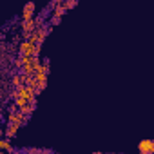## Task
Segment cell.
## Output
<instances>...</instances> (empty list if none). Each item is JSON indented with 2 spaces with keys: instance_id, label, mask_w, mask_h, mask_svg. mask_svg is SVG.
<instances>
[{
  "instance_id": "cell-8",
  "label": "cell",
  "mask_w": 154,
  "mask_h": 154,
  "mask_svg": "<svg viewBox=\"0 0 154 154\" xmlns=\"http://www.w3.org/2000/svg\"><path fill=\"white\" fill-rule=\"evenodd\" d=\"M0 150H2V152H6V154H13L15 150H13L11 140H8V138H2V140H0Z\"/></svg>"
},
{
  "instance_id": "cell-3",
  "label": "cell",
  "mask_w": 154,
  "mask_h": 154,
  "mask_svg": "<svg viewBox=\"0 0 154 154\" xmlns=\"http://www.w3.org/2000/svg\"><path fill=\"white\" fill-rule=\"evenodd\" d=\"M35 2H27L26 6H24V9H22V22H26V20H33L35 18Z\"/></svg>"
},
{
  "instance_id": "cell-15",
  "label": "cell",
  "mask_w": 154,
  "mask_h": 154,
  "mask_svg": "<svg viewBox=\"0 0 154 154\" xmlns=\"http://www.w3.org/2000/svg\"><path fill=\"white\" fill-rule=\"evenodd\" d=\"M0 129H2V118H0Z\"/></svg>"
},
{
  "instance_id": "cell-4",
  "label": "cell",
  "mask_w": 154,
  "mask_h": 154,
  "mask_svg": "<svg viewBox=\"0 0 154 154\" xmlns=\"http://www.w3.org/2000/svg\"><path fill=\"white\" fill-rule=\"evenodd\" d=\"M8 123H15V125H26L27 123V118H24L18 111H15V112H9L8 114Z\"/></svg>"
},
{
  "instance_id": "cell-2",
  "label": "cell",
  "mask_w": 154,
  "mask_h": 154,
  "mask_svg": "<svg viewBox=\"0 0 154 154\" xmlns=\"http://www.w3.org/2000/svg\"><path fill=\"white\" fill-rule=\"evenodd\" d=\"M35 44H31V42H27V40H22L20 42V47H18V51H20V56H33L35 54Z\"/></svg>"
},
{
  "instance_id": "cell-14",
  "label": "cell",
  "mask_w": 154,
  "mask_h": 154,
  "mask_svg": "<svg viewBox=\"0 0 154 154\" xmlns=\"http://www.w3.org/2000/svg\"><path fill=\"white\" fill-rule=\"evenodd\" d=\"M4 138V129H0V140Z\"/></svg>"
},
{
  "instance_id": "cell-9",
  "label": "cell",
  "mask_w": 154,
  "mask_h": 154,
  "mask_svg": "<svg viewBox=\"0 0 154 154\" xmlns=\"http://www.w3.org/2000/svg\"><path fill=\"white\" fill-rule=\"evenodd\" d=\"M35 109H36V105H29V103H26L24 107H20V109H18V112H20L24 118H27V120H29V116L35 112Z\"/></svg>"
},
{
  "instance_id": "cell-13",
  "label": "cell",
  "mask_w": 154,
  "mask_h": 154,
  "mask_svg": "<svg viewBox=\"0 0 154 154\" xmlns=\"http://www.w3.org/2000/svg\"><path fill=\"white\" fill-rule=\"evenodd\" d=\"M15 65H17V67H20V69H22V65H24V63H22V60H20V58H17V60H15Z\"/></svg>"
},
{
  "instance_id": "cell-1",
  "label": "cell",
  "mask_w": 154,
  "mask_h": 154,
  "mask_svg": "<svg viewBox=\"0 0 154 154\" xmlns=\"http://www.w3.org/2000/svg\"><path fill=\"white\" fill-rule=\"evenodd\" d=\"M36 91L35 89H31V87H26V85H22V87H18V89H15L13 93H11V98L13 100H17V98H22L26 103H29V105H36Z\"/></svg>"
},
{
  "instance_id": "cell-5",
  "label": "cell",
  "mask_w": 154,
  "mask_h": 154,
  "mask_svg": "<svg viewBox=\"0 0 154 154\" xmlns=\"http://www.w3.org/2000/svg\"><path fill=\"white\" fill-rule=\"evenodd\" d=\"M138 149H140V154H154V141L152 140H141Z\"/></svg>"
},
{
  "instance_id": "cell-11",
  "label": "cell",
  "mask_w": 154,
  "mask_h": 154,
  "mask_svg": "<svg viewBox=\"0 0 154 154\" xmlns=\"http://www.w3.org/2000/svg\"><path fill=\"white\" fill-rule=\"evenodd\" d=\"M11 85H13V87H17V89L24 85V84H22V74H15V76H13V80H11Z\"/></svg>"
},
{
  "instance_id": "cell-16",
  "label": "cell",
  "mask_w": 154,
  "mask_h": 154,
  "mask_svg": "<svg viewBox=\"0 0 154 154\" xmlns=\"http://www.w3.org/2000/svg\"><path fill=\"white\" fill-rule=\"evenodd\" d=\"M47 154H56V152H53V150H51V152H47Z\"/></svg>"
},
{
  "instance_id": "cell-12",
  "label": "cell",
  "mask_w": 154,
  "mask_h": 154,
  "mask_svg": "<svg viewBox=\"0 0 154 154\" xmlns=\"http://www.w3.org/2000/svg\"><path fill=\"white\" fill-rule=\"evenodd\" d=\"M63 15H65V11H63V8H62V6H60V8H54V11H53V17H60V18H62Z\"/></svg>"
},
{
  "instance_id": "cell-7",
  "label": "cell",
  "mask_w": 154,
  "mask_h": 154,
  "mask_svg": "<svg viewBox=\"0 0 154 154\" xmlns=\"http://www.w3.org/2000/svg\"><path fill=\"white\" fill-rule=\"evenodd\" d=\"M18 131H20V125L8 123V125H6V129H4V138L11 140V138H15V136H17V132H18Z\"/></svg>"
},
{
  "instance_id": "cell-10",
  "label": "cell",
  "mask_w": 154,
  "mask_h": 154,
  "mask_svg": "<svg viewBox=\"0 0 154 154\" xmlns=\"http://www.w3.org/2000/svg\"><path fill=\"white\" fill-rule=\"evenodd\" d=\"M76 6H78V2H76V0H65V2L62 4V8H63V11H69V9H74Z\"/></svg>"
},
{
  "instance_id": "cell-6",
  "label": "cell",
  "mask_w": 154,
  "mask_h": 154,
  "mask_svg": "<svg viewBox=\"0 0 154 154\" xmlns=\"http://www.w3.org/2000/svg\"><path fill=\"white\" fill-rule=\"evenodd\" d=\"M35 29H36V22H35V18H33V20L20 22V31H22V35H31Z\"/></svg>"
}]
</instances>
